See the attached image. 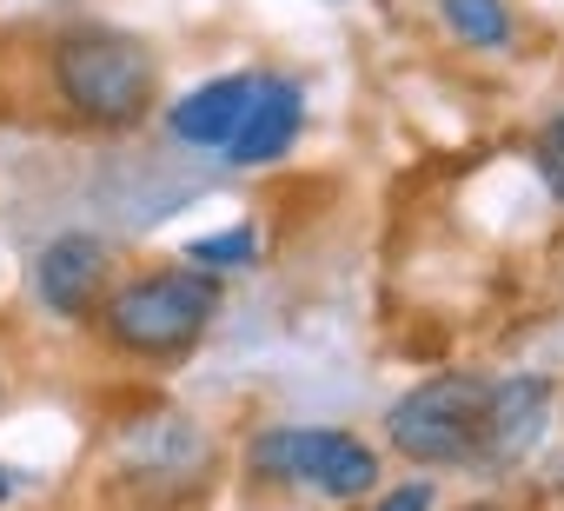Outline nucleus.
Returning a JSON list of instances; mask_svg holds the SVG:
<instances>
[{"instance_id": "nucleus-11", "label": "nucleus", "mask_w": 564, "mask_h": 511, "mask_svg": "<svg viewBox=\"0 0 564 511\" xmlns=\"http://www.w3.org/2000/svg\"><path fill=\"white\" fill-rule=\"evenodd\" d=\"M246 260H259V232L252 226H219V232H199L193 246H186V267H199V273H232V267H246Z\"/></svg>"}, {"instance_id": "nucleus-5", "label": "nucleus", "mask_w": 564, "mask_h": 511, "mask_svg": "<svg viewBox=\"0 0 564 511\" xmlns=\"http://www.w3.org/2000/svg\"><path fill=\"white\" fill-rule=\"evenodd\" d=\"M113 458H120V471H127L140 491H153V498H180V491H193V485L213 471L206 432H199L193 418H180V412H140V418L120 432Z\"/></svg>"}, {"instance_id": "nucleus-4", "label": "nucleus", "mask_w": 564, "mask_h": 511, "mask_svg": "<svg viewBox=\"0 0 564 511\" xmlns=\"http://www.w3.org/2000/svg\"><path fill=\"white\" fill-rule=\"evenodd\" d=\"M246 465L259 478L306 485L319 498H366L379 485V458L366 452V438L339 425H272L246 445Z\"/></svg>"}, {"instance_id": "nucleus-7", "label": "nucleus", "mask_w": 564, "mask_h": 511, "mask_svg": "<svg viewBox=\"0 0 564 511\" xmlns=\"http://www.w3.org/2000/svg\"><path fill=\"white\" fill-rule=\"evenodd\" d=\"M107 280H113V252L100 246V232H61V239H47L41 267H34V293L61 319H87L107 300Z\"/></svg>"}, {"instance_id": "nucleus-16", "label": "nucleus", "mask_w": 564, "mask_h": 511, "mask_svg": "<svg viewBox=\"0 0 564 511\" xmlns=\"http://www.w3.org/2000/svg\"><path fill=\"white\" fill-rule=\"evenodd\" d=\"M465 511H491V504H465Z\"/></svg>"}, {"instance_id": "nucleus-2", "label": "nucleus", "mask_w": 564, "mask_h": 511, "mask_svg": "<svg viewBox=\"0 0 564 511\" xmlns=\"http://www.w3.org/2000/svg\"><path fill=\"white\" fill-rule=\"evenodd\" d=\"M219 319V280L199 267L147 273L107 300V339L133 359H186Z\"/></svg>"}, {"instance_id": "nucleus-3", "label": "nucleus", "mask_w": 564, "mask_h": 511, "mask_svg": "<svg viewBox=\"0 0 564 511\" xmlns=\"http://www.w3.org/2000/svg\"><path fill=\"white\" fill-rule=\"evenodd\" d=\"M491 379L478 372H438L419 392H405L386 412V438L412 465H471L478 458V425H485Z\"/></svg>"}, {"instance_id": "nucleus-14", "label": "nucleus", "mask_w": 564, "mask_h": 511, "mask_svg": "<svg viewBox=\"0 0 564 511\" xmlns=\"http://www.w3.org/2000/svg\"><path fill=\"white\" fill-rule=\"evenodd\" d=\"M544 140H551V153H564V120H551V133H544Z\"/></svg>"}, {"instance_id": "nucleus-15", "label": "nucleus", "mask_w": 564, "mask_h": 511, "mask_svg": "<svg viewBox=\"0 0 564 511\" xmlns=\"http://www.w3.org/2000/svg\"><path fill=\"white\" fill-rule=\"evenodd\" d=\"M8 491H14V471H8V465H0V498H8Z\"/></svg>"}, {"instance_id": "nucleus-9", "label": "nucleus", "mask_w": 564, "mask_h": 511, "mask_svg": "<svg viewBox=\"0 0 564 511\" xmlns=\"http://www.w3.org/2000/svg\"><path fill=\"white\" fill-rule=\"evenodd\" d=\"M252 87H259V74H219V80L193 87V94L173 100V113H166L173 140H180V146H199V153H226V140H232V127H239Z\"/></svg>"}, {"instance_id": "nucleus-6", "label": "nucleus", "mask_w": 564, "mask_h": 511, "mask_svg": "<svg viewBox=\"0 0 564 511\" xmlns=\"http://www.w3.org/2000/svg\"><path fill=\"white\" fill-rule=\"evenodd\" d=\"M551 379L544 372H518V379H498L491 399H485V425H478V465H518L544 445L551 432Z\"/></svg>"}, {"instance_id": "nucleus-10", "label": "nucleus", "mask_w": 564, "mask_h": 511, "mask_svg": "<svg viewBox=\"0 0 564 511\" xmlns=\"http://www.w3.org/2000/svg\"><path fill=\"white\" fill-rule=\"evenodd\" d=\"M438 14L445 28L465 41V47H505L511 41V14H505V0H438Z\"/></svg>"}, {"instance_id": "nucleus-8", "label": "nucleus", "mask_w": 564, "mask_h": 511, "mask_svg": "<svg viewBox=\"0 0 564 511\" xmlns=\"http://www.w3.org/2000/svg\"><path fill=\"white\" fill-rule=\"evenodd\" d=\"M300 133H306V94H300V80L259 74V87H252V100H246V113H239V127L226 140V160L232 166H272V160L293 153Z\"/></svg>"}, {"instance_id": "nucleus-13", "label": "nucleus", "mask_w": 564, "mask_h": 511, "mask_svg": "<svg viewBox=\"0 0 564 511\" xmlns=\"http://www.w3.org/2000/svg\"><path fill=\"white\" fill-rule=\"evenodd\" d=\"M544 186H551L557 206H564V153H544Z\"/></svg>"}, {"instance_id": "nucleus-12", "label": "nucleus", "mask_w": 564, "mask_h": 511, "mask_svg": "<svg viewBox=\"0 0 564 511\" xmlns=\"http://www.w3.org/2000/svg\"><path fill=\"white\" fill-rule=\"evenodd\" d=\"M379 511H432V485H425V478H412V485L386 491V504H379Z\"/></svg>"}, {"instance_id": "nucleus-17", "label": "nucleus", "mask_w": 564, "mask_h": 511, "mask_svg": "<svg viewBox=\"0 0 564 511\" xmlns=\"http://www.w3.org/2000/svg\"><path fill=\"white\" fill-rule=\"evenodd\" d=\"M0 392H8V385H0Z\"/></svg>"}, {"instance_id": "nucleus-1", "label": "nucleus", "mask_w": 564, "mask_h": 511, "mask_svg": "<svg viewBox=\"0 0 564 511\" xmlns=\"http://www.w3.org/2000/svg\"><path fill=\"white\" fill-rule=\"evenodd\" d=\"M54 87L87 127H133L153 107L160 61L120 28H74L54 41Z\"/></svg>"}]
</instances>
